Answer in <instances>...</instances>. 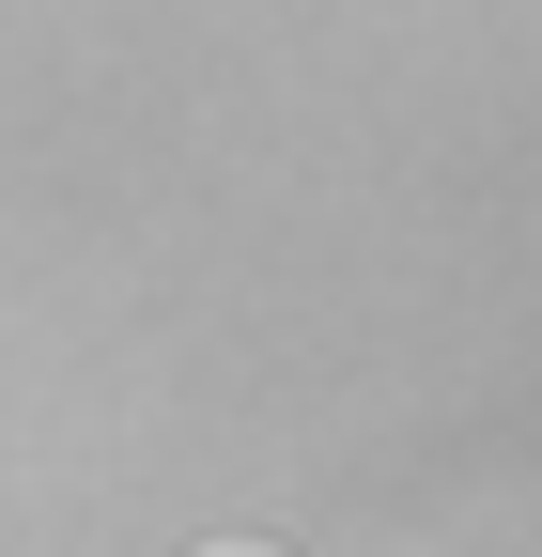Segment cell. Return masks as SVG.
<instances>
[{
    "label": "cell",
    "instance_id": "6da1fadb",
    "mask_svg": "<svg viewBox=\"0 0 542 557\" xmlns=\"http://www.w3.org/2000/svg\"><path fill=\"white\" fill-rule=\"evenodd\" d=\"M233 557H248V542H233Z\"/></svg>",
    "mask_w": 542,
    "mask_h": 557
}]
</instances>
